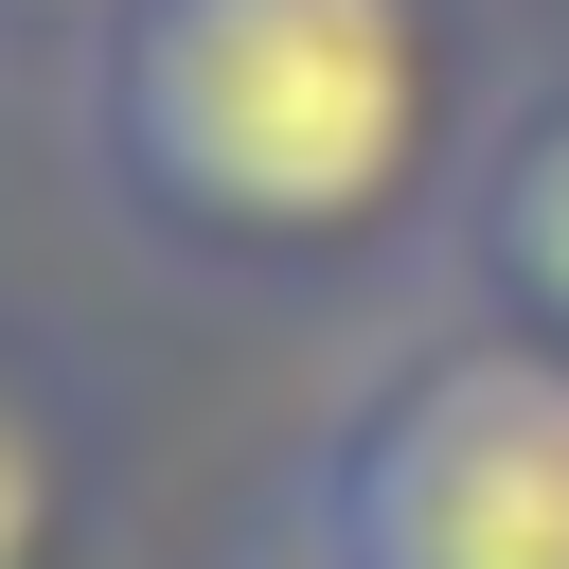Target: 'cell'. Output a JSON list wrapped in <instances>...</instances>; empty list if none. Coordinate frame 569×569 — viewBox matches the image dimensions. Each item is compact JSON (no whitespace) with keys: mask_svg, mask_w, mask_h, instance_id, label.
Wrapping results in <instances>:
<instances>
[{"mask_svg":"<svg viewBox=\"0 0 569 569\" xmlns=\"http://www.w3.org/2000/svg\"><path fill=\"white\" fill-rule=\"evenodd\" d=\"M462 142V0H124L89 178L213 267H356Z\"/></svg>","mask_w":569,"mask_h":569,"instance_id":"1","label":"cell"},{"mask_svg":"<svg viewBox=\"0 0 569 569\" xmlns=\"http://www.w3.org/2000/svg\"><path fill=\"white\" fill-rule=\"evenodd\" d=\"M71 533H89V462H71L53 391L0 373V569H71Z\"/></svg>","mask_w":569,"mask_h":569,"instance_id":"4","label":"cell"},{"mask_svg":"<svg viewBox=\"0 0 569 569\" xmlns=\"http://www.w3.org/2000/svg\"><path fill=\"white\" fill-rule=\"evenodd\" d=\"M462 231H480V284H498L533 338H569V89L498 124V160H480Z\"/></svg>","mask_w":569,"mask_h":569,"instance_id":"3","label":"cell"},{"mask_svg":"<svg viewBox=\"0 0 569 569\" xmlns=\"http://www.w3.org/2000/svg\"><path fill=\"white\" fill-rule=\"evenodd\" d=\"M124 0H0V36H107Z\"/></svg>","mask_w":569,"mask_h":569,"instance_id":"5","label":"cell"},{"mask_svg":"<svg viewBox=\"0 0 569 569\" xmlns=\"http://www.w3.org/2000/svg\"><path fill=\"white\" fill-rule=\"evenodd\" d=\"M320 569H569V338L480 320L320 445Z\"/></svg>","mask_w":569,"mask_h":569,"instance_id":"2","label":"cell"}]
</instances>
